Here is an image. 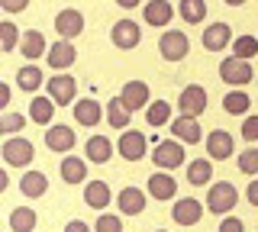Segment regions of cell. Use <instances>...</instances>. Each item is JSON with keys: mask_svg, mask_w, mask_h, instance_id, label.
I'll list each match as a JSON object with an SVG mask.
<instances>
[{"mask_svg": "<svg viewBox=\"0 0 258 232\" xmlns=\"http://www.w3.org/2000/svg\"><path fill=\"white\" fill-rule=\"evenodd\" d=\"M0 7H4L7 13H23L29 7V0H0Z\"/></svg>", "mask_w": 258, "mask_h": 232, "instance_id": "obj_41", "label": "cell"}, {"mask_svg": "<svg viewBox=\"0 0 258 232\" xmlns=\"http://www.w3.org/2000/svg\"><path fill=\"white\" fill-rule=\"evenodd\" d=\"M226 4H229V7H242V4H245V0H226Z\"/></svg>", "mask_w": 258, "mask_h": 232, "instance_id": "obj_47", "label": "cell"}, {"mask_svg": "<svg viewBox=\"0 0 258 232\" xmlns=\"http://www.w3.org/2000/svg\"><path fill=\"white\" fill-rule=\"evenodd\" d=\"M116 4H119V7H123V10H133V7H139V4H142V0H116Z\"/></svg>", "mask_w": 258, "mask_h": 232, "instance_id": "obj_46", "label": "cell"}, {"mask_svg": "<svg viewBox=\"0 0 258 232\" xmlns=\"http://www.w3.org/2000/svg\"><path fill=\"white\" fill-rule=\"evenodd\" d=\"M20 39L23 36H20V29H16V23H10V20L0 23V49H4V52H13L16 45H23Z\"/></svg>", "mask_w": 258, "mask_h": 232, "instance_id": "obj_35", "label": "cell"}, {"mask_svg": "<svg viewBox=\"0 0 258 232\" xmlns=\"http://www.w3.org/2000/svg\"><path fill=\"white\" fill-rule=\"evenodd\" d=\"M75 119L81 126H97L103 119V110H100V103H97L94 97H84V100H78L75 103Z\"/></svg>", "mask_w": 258, "mask_h": 232, "instance_id": "obj_21", "label": "cell"}, {"mask_svg": "<svg viewBox=\"0 0 258 232\" xmlns=\"http://www.w3.org/2000/svg\"><path fill=\"white\" fill-rule=\"evenodd\" d=\"M116 148H119V155H123L126 162H139V158H145V151H149V139H145L142 132H136V129H126L119 135Z\"/></svg>", "mask_w": 258, "mask_h": 232, "instance_id": "obj_8", "label": "cell"}, {"mask_svg": "<svg viewBox=\"0 0 258 232\" xmlns=\"http://www.w3.org/2000/svg\"><path fill=\"white\" fill-rule=\"evenodd\" d=\"M255 55H258V39H255V36H239V39H232V58L248 61V58H255Z\"/></svg>", "mask_w": 258, "mask_h": 232, "instance_id": "obj_33", "label": "cell"}, {"mask_svg": "<svg viewBox=\"0 0 258 232\" xmlns=\"http://www.w3.org/2000/svg\"><path fill=\"white\" fill-rule=\"evenodd\" d=\"M149 194L155 200H171L177 194V184H174V178L168 171H158V174L149 178Z\"/></svg>", "mask_w": 258, "mask_h": 232, "instance_id": "obj_20", "label": "cell"}, {"mask_svg": "<svg viewBox=\"0 0 258 232\" xmlns=\"http://www.w3.org/2000/svg\"><path fill=\"white\" fill-rule=\"evenodd\" d=\"M210 178H213V165H210L207 158H194L187 165V184L204 187V184H210Z\"/></svg>", "mask_w": 258, "mask_h": 232, "instance_id": "obj_26", "label": "cell"}, {"mask_svg": "<svg viewBox=\"0 0 258 232\" xmlns=\"http://www.w3.org/2000/svg\"><path fill=\"white\" fill-rule=\"evenodd\" d=\"M75 94H78V81L71 74H55V78H48V97H52L58 107H75Z\"/></svg>", "mask_w": 258, "mask_h": 232, "instance_id": "obj_5", "label": "cell"}, {"mask_svg": "<svg viewBox=\"0 0 258 232\" xmlns=\"http://www.w3.org/2000/svg\"><path fill=\"white\" fill-rule=\"evenodd\" d=\"M110 39H113L116 49H136L139 39H142V29H139V23H133V20H119V23H113Z\"/></svg>", "mask_w": 258, "mask_h": 232, "instance_id": "obj_9", "label": "cell"}, {"mask_svg": "<svg viewBox=\"0 0 258 232\" xmlns=\"http://www.w3.org/2000/svg\"><path fill=\"white\" fill-rule=\"evenodd\" d=\"M45 145H48V151H71V145H75V129H71V126H61V123L48 126Z\"/></svg>", "mask_w": 258, "mask_h": 232, "instance_id": "obj_14", "label": "cell"}, {"mask_svg": "<svg viewBox=\"0 0 258 232\" xmlns=\"http://www.w3.org/2000/svg\"><path fill=\"white\" fill-rule=\"evenodd\" d=\"M10 229L13 232H32L36 229V213L26 210V206H16L10 213Z\"/></svg>", "mask_w": 258, "mask_h": 232, "instance_id": "obj_32", "label": "cell"}, {"mask_svg": "<svg viewBox=\"0 0 258 232\" xmlns=\"http://www.w3.org/2000/svg\"><path fill=\"white\" fill-rule=\"evenodd\" d=\"M155 168H165V171H174V168H181L184 165V145H181V139H165V142H158L155 145Z\"/></svg>", "mask_w": 258, "mask_h": 232, "instance_id": "obj_2", "label": "cell"}, {"mask_svg": "<svg viewBox=\"0 0 258 232\" xmlns=\"http://www.w3.org/2000/svg\"><path fill=\"white\" fill-rule=\"evenodd\" d=\"M16 84H20V91H39L42 87V71H39V65H23L20 71H16Z\"/></svg>", "mask_w": 258, "mask_h": 232, "instance_id": "obj_28", "label": "cell"}, {"mask_svg": "<svg viewBox=\"0 0 258 232\" xmlns=\"http://www.w3.org/2000/svg\"><path fill=\"white\" fill-rule=\"evenodd\" d=\"M171 17H174V7L168 0H149L145 4V23L149 26H168Z\"/></svg>", "mask_w": 258, "mask_h": 232, "instance_id": "obj_19", "label": "cell"}, {"mask_svg": "<svg viewBox=\"0 0 258 232\" xmlns=\"http://www.w3.org/2000/svg\"><path fill=\"white\" fill-rule=\"evenodd\" d=\"M229 42H232V29L226 23H210L204 29V49L207 52H223Z\"/></svg>", "mask_w": 258, "mask_h": 232, "instance_id": "obj_15", "label": "cell"}, {"mask_svg": "<svg viewBox=\"0 0 258 232\" xmlns=\"http://www.w3.org/2000/svg\"><path fill=\"white\" fill-rule=\"evenodd\" d=\"M248 107H252V100H248L245 91H229V94L223 97V110H226V113H232V116L248 113Z\"/></svg>", "mask_w": 258, "mask_h": 232, "instance_id": "obj_30", "label": "cell"}, {"mask_svg": "<svg viewBox=\"0 0 258 232\" xmlns=\"http://www.w3.org/2000/svg\"><path fill=\"white\" fill-rule=\"evenodd\" d=\"M84 203L94 206V210H103V206L110 203V187L103 181H91L87 190H84Z\"/></svg>", "mask_w": 258, "mask_h": 232, "instance_id": "obj_27", "label": "cell"}, {"mask_svg": "<svg viewBox=\"0 0 258 232\" xmlns=\"http://www.w3.org/2000/svg\"><path fill=\"white\" fill-rule=\"evenodd\" d=\"M239 171L242 174H252V178L258 174V148H245L239 155Z\"/></svg>", "mask_w": 258, "mask_h": 232, "instance_id": "obj_37", "label": "cell"}, {"mask_svg": "<svg viewBox=\"0 0 258 232\" xmlns=\"http://www.w3.org/2000/svg\"><path fill=\"white\" fill-rule=\"evenodd\" d=\"M236 200H239V190L232 187L229 181H216L213 187H210V194H207V210L210 213H229L232 206H236Z\"/></svg>", "mask_w": 258, "mask_h": 232, "instance_id": "obj_1", "label": "cell"}, {"mask_svg": "<svg viewBox=\"0 0 258 232\" xmlns=\"http://www.w3.org/2000/svg\"><path fill=\"white\" fill-rule=\"evenodd\" d=\"M119 100H123V107L129 110V113L149 107V84H145V81H129V84H123Z\"/></svg>", "mask_w": 258, "mask_h": 232, "instance_id": "obj_11", "label": "cell"}, {"mask_svg": "<svg viewBox=\"0 0 258 232\" xmlns=\"http://www.w3.org/2000/svg\"><path fill=\"white\" fill-rule=\"evenodd\" d=\"M23 123H26V116H20V113H7L4 119H0V132H4V135H10V132L20 129Z\"/></svg>", "mask_w": 258, "mask_h": 232, "instance_id": "obj_39", "label": "cell"}, {"mask_svg": "<svg viewBox=\"0 0 258 232\" xmlns=\"http://www.w3.org/2000/svg\"><path fill=\"white\" fill-rule=\"evenodd\" d=\"M145 119H149V126H165L171 123V103L168 100H155L145 107Z\"/></svg>", "mask_w": 258, "mask_h": 232, "instance_id": "obj_31", "label": "cell"}, {"mask_svg": "<svg viewBox=\"0 0 258 232\" xmlns=\"http://www.w3.org/2000/svg\"><path fill=\"white\" fill-rule=\"evenodd\" d=\"M171 132H174V139L184 142V145H197V142L204 139L200 123L194 116H177V119H171Z\"/></svg>", "mask_w": 258, "mask_h": 232, "instance_id": "obj_13", "label": "cell"}, {"mask_svg": "<svg viewBox=\"0 0 258 232\" xmlns=\"http://www.w3.org/2000/svg\"><path fill=\"white\" fill-rule=\"evenodd\" d=\"M55 29H58L61 39H78L81 33H84V17H81L78 10H61L58 17H55Z\"/></svg>", "mask_w": 258, "mask_h": 232, "instance_id": "obj_12", "label": "cell"}, {"mask_svg": "<svg viewBox=\"0 0 258 232\" xmlns=\"http://www.w3.org/2000/svg\"><path fill=\"white\" fill-rule=\"evenodd\" d=\"M207 103H210V97H207V91H204L200 84H187V87L181 91V97H177L181 113H184V116H194V119H197V116L207 110Z\"/></svg>", "mask_w": 258, "mask_h": 232, "instance_id": "obj_4", "label": "cell"}, {"mask_svg": "<svg viewBox=\"0 0 258 232\" xmlns=\"http://www.w3.org/2000/svg\"><path fill=\"white\" fill-rule=\"evenodd\" d=\"M94 232H123V219L113 213H103L100 219L94 222Z\"/></svg>", "mask_w": 258, "mask_h": 232, "instance_id": "obj_38", "label": "cell"}, {"mask_svg": "<svg viewBox=\"0 0 258 232\" xmlns=\"http://www.w3.org/2000/svg\"><path fill=\"white\" fill-rule=\"evenodd\" d=\"M20 190L26 197H45V190H48V178L42 171H26L23 174V181H20Z\"/></svg>", "mask_w": 258, "mask_h": 232, "instance_id": "obj_24", "label": "cell"}, {"mask_svg": "<svg viewBox=\"0 0 258 232\" xmlns=\"http://www.w3.org/2000/svg\"><path fill=\"white\" fill-rule=\"evenodd\" d=\"M155 232H165V229H155Z\"/></svg>", "mask_w": 258, "mask_h": 232, "instance_id": "obj_48", "label": "cell"}, {"mask_svg": "<svg viewBox=\"0 0 258 232\" xmlns=\"http://www.w3.org/2000/svg\"><path fill=\"white\" fill-rule=\"evenodd\" d=\"M84 151H87V162L107 165L110 155H113V142L107 139V135H91V139L84 142Z\"/></svg>", "mask_w": 258, "mask_h": 232, "instance_id": "obj_18", "label": "cell"}, {"mask_svg": "<svg viewBox=\"0 0 258 232\" xmlns=\"http://www.w3.org/2000/svg\"><path fill=\"white\" fill-rule=\"evenodd\" d=\"M119 210H123L126 216H139L145 210V194L139 187H126L123 194H119Z\"/></svg>", "mask_w": 258, "mask_h": 232, "instance_id": "obj_25", "label": "cell"}, {"mask_svg": "<svg viewBox=\"0 0 258 232\" xmlns=\"http://www.w3.org/2000/svg\"><path fill=\"white\" fill-rule=\"evenodd\" d=\"M245 194H248V203L258 206V178H255L252 184H248V190H245Z\"/></svg>", "mask_w": 258, "mask_h": 232, "instance_id": "obj_44", "label": "cell"}, {"mask_svg": "<svg viewBox=\"0 0 258 232\" xmlns=\"http://www.w3.org/2000/svg\"><path fill=\"white\" fill-rule=\"evenodd\" d=\"M87 178V165L81 162V158H75V155H68L61 162V181L64 184H81Z\"/></svg>", "mask_w": 258, "mask_h": 232, "instance_id": "obj_29", "label": "cell"}, {"mask_svg": "<svg viewBox=\"0 0 258 232\" xmlns=\"http://www.w3.org/2000/svg\"><path fill=\"white\" fill-rule=\"evenodd\" d=\"M207 0H181V20L184 23H204Z\"/></svg>", "mask_w": 258, "mask_h": 232, "instance_id": "obj_34", "label": "cell"}, {"mask_svg": "<svg viewBox=\"0 0 258 232\" xmlns=\"http://www.w3.org/2000/svg\"><path fill=\"white\" fill-rule=\"evenodd\" d=\"M23 55H26L29 61H36V58H42V55H48V49H45V36L39 33V29H29L26 36H23Z\"/></svg>", "mask_w": 258, "mask_h": 232, "instance_id": "obj_23", "label": "cell"}, {"mask_svg": "<svg viewBox=\"0 0 258 232\" xmlns=\"http://www.w3.org/2000/svg\"><path fill=\"white\" fill-rule=\"evenodd\" d=\"M55 103L52 97H32V103H29V119L32 123H39V126H48L52 123V116H55Z\"/></svg>", "mask_w": 258, "mask_h": 232, "instance_id": "obj_22", "label": "cell"}, {"mask_svg": "<svg viewBox=\"0 0 258 232\" xmlns=\"http://www.w3.org/2000/svg\"><path fill=\"white\" fill-rule=\"evenodd\" d=\"M200 216H204V203H200L197 197H184V200H177L174 210H171V219L177 222V226H197Z\"/></svg>", "mask_w": 258, "mask_h": 232, "instance_id": "obj_10", "label": "cell"}, {"mask_svg": "<svg viewBox=\"0 0 258 232\" xmlns=\"http://www.w3.org/2000/svg\"><path fill=\"white\" fill-rule=\"evenodd\" d=\"M207 155L213 158V162H226V158H232V135L223 132V129H213L207 135Z\"/></svg>", "mask_w": 258, "mask_h": 232, "instance_id": "obj_16", "label": "cell"}, {"mask_svg": "<svg viewBox=\"0 0 258 232\" xmlns=\"http://www.w3.org/2000/svg\"><path fill=\"white\" fill-rule=\"evenodd\" d=\"M220 232H245V226H242V219L232 216V219H223L220 222Z\"/></svg>", "mask_w": 258, "mask_h": 232, "instance_id": "obj_42", "label": "cell"}, {"mask_svg": "<svg viewBox=\"0 0 258 232\" xmlns=\"http://www.w3.org/2000/svg\"><path fill=\"white\" fill-rule=\"evenodd\" d=\"M242 139L258 142V116H245V123H242Z\"/></svg>", "mask_w": 258, "mask_h": 232, "instance_id": "obj_40", "label": "cell"}, {"mask_svg": "<svg viewBox=\"0 0 258 232\" xmlns=\"http://www.w3.org/2000/svg\"><path fill=\"white\" fill-rule=\"evenodd\" d=\"M32 158H36V148H32L29 139H7L4 142V162L10 168H26Z\"/></svg>", "mask_w": 258, "mask_h": 232, "instance_id": "obj_6", "label": "cell"}, {"mask_svg": "<svg viewBox=\"0 0 258 232\" xmlns=\"http://www.w3.org/2000/svg\"><path fill=\"white\" fill-rule=\"evenodd\" d=\"M158 52H161V58H165V61H181V58H187L190 42H187V36H184V33L168 29V33L158 39Z\"/></svg>", "mask_w": 258, "mask_h": 232, "instance_id": "obj_3", "label": "cell"}, {"mask_svg": "<svg viewBox=\"0 0 258 232\" xmlns=\"http://www.w3.org/2000/svg\"><path fill=\"white\" fill-rule=\"evenodd\" d=\"M64 232H91V229H87V222H84V219H71L68 226H64Z\"/></svg>", "mask_w": 258, "mask_h": 232, "instance_id": "obj_43", "label": "cell"}, {"mask_svg": "<svg viewBox=\"0 0 258 232\" xmlns=\"http://www.w3.org/2000/svg\"><path fill=\"white\" fill-rule=\"evenodd\" d=\"M7 103H10V87L0 84V107H7Z\"/></svg>", "mask_w": 258, "mask_h": 232, "instance_id": "obj_45", "label": "cell"}, {"mask_svg": "<svg viewBox=\"0 0 258 232\" xmlns=\"http://www.w3.org/2000/svg\"><path fill=\"white\" fill-rule=\"evenodd\" d=\"M45 58H48V65H52V68L61 71V68H71L78 61V49L68 42V39H61V42H52V49H48Z\"/></svg>", "mask_w": 258, "mask_h": 232, "instance_id": "obj_17", "label": "cell"}, {"mask_svg": "<svg viewBox=\"0 0 258 232\" xmlns=\"http://www.w3.org/2000/svg\"><path fill=\"white\" fill-rule=\"evenodd\" d=\"M107 119H110V126H116V129H126L133 116H129V110L123 107V100L116 97V100H110V103H107Z\"/></svg>", "mask_w": 258, "mask_h": 232, "instance_id": "obj_36", "label": "cell"}, {"mask_svg": "<svg viewBox=\"0 0 258 232\" xmlns=\"http://www.w3.org/2000/svg\"><path fill=\"white\" fill-rule=\"evenodd\" d=\"M220 78L226 84H232V87H242V84H248L255 78V71H252V65H245L242 58H223L220 61Z\"/></svg>", "mask_w": 258, "mask_h": 232, "instance_id": "obj_7", "label": "cell"}]
</instances>
